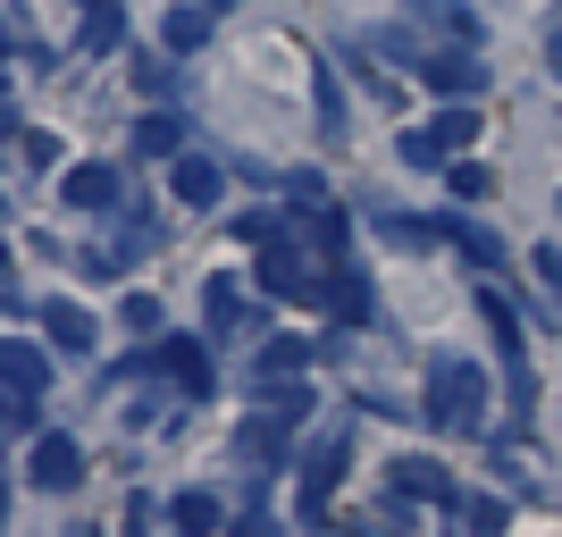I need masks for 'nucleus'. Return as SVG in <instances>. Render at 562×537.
Returning a JSON list of instances; mask_svg holds the SVG:
<instances>
[{
    "mask_svg": "<svg viewBox=\"0 0 562 537\" xmlns=\"http://www.w3.org/2000/svg\"><path fill=\"white\" fill-rule=\"evenodd\" d=\"M479 403H487V378L470 370V361H446V370H437V387H428V412L470 437V428H479Z\"/></svg>",
    "mask_w": 562,
    "mask_h": 537,
    "instance_id": "obj_1",
    "label": "nucleus"
},
{
    "mask_svg": "<svg viewBox=\"0 0 562 537\" xmlns=\"http://www.w3.org/2000/svg\"><path fill=\"white\" fill-rule=\"evenodd\" d=\"M160 370L177 378V395H186V403H211V387H218V378H211V353H202V336H168V345H160Z\"/></svg>",
    "mask_w": 562,
    "mask_h": 537,
    "instance_id": "obj_2",
    "label": "nucleus"
},
{
    "mask_svg": "<svg viewBox=\"0 0 562 537\" xmlns=\"http://www.w3.org/2000/svg\"><path fill=\"white\" fill-rule=\"evenodd\" d=\"M420 85H428V93H446V101H470V93H487V68H479L470 51H428Z\"/></svg>",
    "mask_w": 562,
    "mask_h": 537,
    "instance_id": "obj_3",
    "label": "nucleus"
},
{
    "mask_svg": "<svg viewBox=\"0 0 562 537\" xmlns=\"http://www.w3.org/2000/svg\"><path fill=\"white\" fill-rule=\"evenodd\" d=\"M59 202H68V211H101V219H110L117 211V168L110 160H76L68 177H59Z\"/></svg>",
    "mask_w": 562,
    "mask_h": 537,
    "instance_id": "obj_4",
    "label": "nucleus"
},
{
    "mask_svg": "<svg viewBox=\"0 0 562 537\" xmlns=\"http://www.w3.org/2000/svg\"><path fill=\"white\" fill-rule=\"evenodd\" d=\"M25 470H34V488L68 495L76 479H85V445H76V437H34V462H25Z\"/></svg>",
    "mask_w": 562,
    "mask_h": 537,
    "instance_id": "obj_5",
    "label": "nucleus"
},
{
    "mask_svg": "<svg viewBox=\"0 0 562 537\" xmlns=\"http://www.w3.org/2000/svg\"><path fill=\"white\" fill-rule=\"evenodd\" d=\"M319 311H328L336 327H370V278H361V269H328V278H319Z\"/></svg>",
    "mask_w": 562,
    "mask_h": 537,
    "instance_id": "obj_6",
    "label": "nucleus"
},
{
    "mask_svg": "<svg viewBox=\"0 0 562 537\" xmlns=\"http://www.w3.org/2000/svg\"><path fill=\"white\" fill-rule=\"evenodd\" d=\"M319 278H328V269H311L303 253H260V294H303V303H319Z\"/></svg>",
    "mask_w": 562,
    "mask_h": 537,
    "instance_id": "obj_7",
    "label": "nucleus"
},
{
    "mask_svg": "<svg viewBox=\"0 0 562 537\" xmlns=\"http://www.w3.org/2000/svg\"><path fill=\"white\" fill-rule=\"evenodd\" d=\"M285 428H294V421L260 403V421H244V428H235V454H244V462H260V470H278V462H285Z\"/></svg>",
    "mask_w": 562,
    "mask_h": 537,
    "instance_id": "obj_8",
    "label": "nucleus"
},
{
    "mask_svg": "<svg viewBox=\"0 0 562 537\" xmlns=\"http://www.w3.org/2000/svg\"><path fill=\"white\" fill-rule=\"evenodd\" d=\"M168 186H177V202H193V211H211L227 177H218V160H211V152H177V177H168Z\"/></svg>",
    "mask_w": 562,
    "mask_h": 537,
    "instance_id": "obj_9",
    "label": "nucleus"
},
{
    "mask_svg": "<svg viewBox=\"0 0 562 537\" xmlns=\"http://www.w3.org/2000/svg\"><path fill=\"white\" fill-rule=\"evenodd\" d=\"M386 470H395V488L420 495V504H462V495H453V479L428 462V454H403V462H386Z\"/></svg>",
    "mask_w": 562,
    "mask_h": 537,
    "instance_id": "obj_10",
    "label": "nucleus"
},
{
    "mask_svg": "<svg viewBox=\"0 0 562 537\" xmlns=\"http://www.w3.org/2000/svg\"><path fill=\"white\" fill-rule=\"evenodd\" d=\"M43 327H50V345H59V353H93V336H101L93 311L68 303V294H59V303H43Z\"/></svg>",
    "mask_w": 562,
    "mask_h": 537,
    "instance_id": "obj_11",
    "label": "nucleus"
},
{
    "mask_svg": "<svg viewBox=\"0 0 562 537\" xmlns=\"http://www.w3.org/2000/svg\"><path fill=\"white\" fill-rule=\"evenodd\" d=\"M303 361H311L303 336H269V345H260V361H252V378H260V387H285V378H303Z\"/></svg>",
    "mask_w": 562,
    "mask_h": 537,
    "instance_id": "obj_12",
    "label": "nucleus"
},
{
    "mask_svg": "<svg viewBox=\"0 0 562 537\" xmlns=\"http://www.w3.org/2000/svg\"><path fill=\"white\" fill-rule=\"evenodd\" d=\"M0 370H9V387H18V395H43V387H50V361L25 345V336H9V345H0Z\"/></svg>",
    "mask_w": 562,
    "mask_h": 537,
    "instance_id": "obj_13",
    "label": "nucleus"
},
{
    "mask_svg": "<svg viewBox=\"0 0 562 537\" xmlns=\"http://www.w3.org/2000/svg\"><path fill=\"white\" fill-rule=\"evenodd\" d=\"M168 521H177L186 537H211V529H218L227 513H218V495H211V488H186L177 504H168Z\"/></svg>",
    "mask_w": 562,
    "mask_h": 537,
    "instance_id": "obj_14",
    "label": "nucleus"
},
{
    "mask_svg": "<svg viewBox=\"0 0 562 537\" xmlns=\"http://www.w3.org/2000/svg\"><path fill=\"white\" fill-rule=\"evenodd\" d=\"M437 235H446V244H462L479 269H504V244H495L487 227H470V219H437Z\"/></svg>",
    "mask_w": 562,
    "mask_h": 537,
    "instance_id": "obj_15",
    "label": "nucleus"
},
{
    "mask_svg": "<svg viewBox=\"0 0 562 537\" xmlns=\"http://www.w3.org/2000/svg\"><path fill=\"white\" fill-rule=\"evenodd\" d=\"M126 43V9H117V0H93V9H85V51H117Z\"/></svg>",
    "mask_w": 562,
    "mask_h": 537,
    "instance_id": "obj_16",
    "label": "nucleus"
},
{
    "mask_svg": "<svg viewBox=\"0 0 562 537\" xmlns=\"http://www.w3.org/2000/svg\"><path fill=\"white\" fill-rule=\"evenodd\" d=\"M168 51H202V34H211V0H193V9H168Z\"/></svg>",
    "mask_w": 562,
    "mask_h": 537,
    "instance_id": "obj_17",
    "label": "nucleus"
},
{
    "mask_svg": "<svg viewBox=\"0 0 562 537\" xmlns=\"http://www.w3.org/2000/svg\"><path fill=\"white\" fill-rule=\"evenodd\" d=\"M177 143H186V126H177V118H160V110H151V118L135 126V152H143V160H168Z\"/></svg>",
    "mask_w": 562,
    "mask_h": 537,
    "instance_id": "obj_18",
    "label": "nucleus"
},
{
    "mask_svg": "<svg viewBox=\"0 0 562 537\" xmlns=\"http://www.w3.org/2000/svg\"><path fill=\"white\" fill-rule=\"evenodd\" d=\"M311 235H319V253H328V260H345V244H352V219L336 211V202H319V219H311Z\"/></svg>",
    "mask_w": 562,
    "mask_h": 537,
    "instance_id": "obj_19",
    "label": "nucleus"
},
{
    "mask_svg": "<svg viewBox=\"0 0 562 537\" xmlns=\"http://www.w3.org/2000/svg\"><path fill=\"white\" fill-rule=\"evenodd\" d=\"M403 160H412V168H437V160H453V152H446L437 126H412V135H403Z\"/></svg>",
    "mask_w": 562,
    "mask_h": 537,
    "instance_id": "obj_20",
    "label": "nucleus"
},
{
    "mask_svg": "<svg viewBox=\"0 0 562 537\" xmlns=\"http://www.w3.org/2000/svg\"><path fill=\"white\" fill-rule=\"evenodd\" d=\"M311 93H319V126H328V135H345V93H336L328 68H311Z\"/></svg>",
    "mask_w": 562,
    "mask_h": 537,
    "instance_id": "obj_21",
    "label": "nucleus"
},
{
    "mask_svg": "<svg viewBox=\"0 0 562 537\" xmlns=\"http://www.w3.org/2000/svg\"><path fill=\"white\" fill-rule=\"evenodd\" d=\"M18 160H25V168H59V135H43V126H18Z\"/></svg>",
    "mask_w": 562,
    "mask_h": 537,
    "instance_id": "obj_22",
    "label": "nucleus"
},
{
    "mask_svg": "<svg viewBox=\"0 0 562 537\" xmlns=\"http://www.w3.org/2000/svg\"><path fill=\"white\" fill-rule=\"evenodd\" d=\"M437 135H446V152H462V143L479 135V110H470V101H453V110H437Z\"/></svg>",
    "mask_w": 562,
    "mask_h": 537,
    "instance_id": "obj_23",
    "label": "nucleus"
},
{
    "mask_svg": "<svg viewBox=\"0 0 562 537\" xmlns=\"http://www.w3.org/2000/svg\"><path fill=\"white\" fill-rule=\"evenodd\" d=\"M504 513H513L504 495H470V504H462V521H470V529H504Z\"/></svg>",
    "mask_w": 562,
    "mask_h": 537,
    "instance_id": "obj_24",
    "label": "nucleus"
},
{
    "mask_svg": "<svg viewBox=\"0 0 562 537\" xmlns=\"http://www.w3.org/2000/svg\"><path fill=\"white\" fill-rule=\"evenodd\" d=\"M202 311H211V327L235 320V278H211V294H202Z\"/></svg>",
    "mask_w": 562,
    "mask_h": 537,
    "instance_id": "obj_25",
    "label": "nucleus"
},
{
    "mask_svg": "<svg viewBox=\"0 0 562 537\" xmlns=\"http://www.w3.org/2000/svg\"><path fill=\"white\" fill-rule=\"evenodd\" d=\"M34 403H43V395H18V387H9V412H0L9 437H34Z\"/></svg>",
    "mask_w": 562,
    "mask_h": 537,
    "instance_id": "obj_26",
    "label": "nucleus"
},
{
    "mask_svg": "<svg viewBox=\"0 0 562 537\" xmlns=\"http://www.w3.org/2000/svg\"><path fill=\"white\" fill-rule=\"evenodd\" d=\"M117 320H126V327H160V303H151V294H126V303H117Z\"/></svg>",
    "mask_w": 562,
    "mask_h": 537,
    "instance_id": "obj_27",
    "label": "nucleus"
},
{
    "mask_svg": "<svg viewBox=\"0 0 562 537\" xmlns=\"http://www.w3.org/2000/svg\"><path fill=\"white\" fill-rule=\"evenodd\" d=\"M453 193H462V202H479V193H487V168L462 160V168H453Z\"/></svg>",
    "mask_w": 562,
    "mask_h": 537,
    "instance_id": "obj_28",
    "label": "nucleus"
},
{
    "mask_svg": "<svg viewBox=\"0 0 562 537\" xmlns=\"http://www.w3.org/2000/svg\"><path fill=\"white\" fill-rule=\"evenodd\" d=\"M529 269H538V278H546V286H554V294H562V253H554V244H546V253L529 260Z\"/></svg>",
    "mask_w": 562,
    "mask_h": 537,
    "instance_id": "obj_29",
    "label": "nucleus"
},
{
    "mask_svg": "<svg viewBox=\"0 0 562 537\" xmlns=\"http://www.w3.org/2000/svg\"><path fill=\"white\" fill-rule=\"evenodd\" d=\"M554 76H562V43H554Z\"/></svg>",
    "mask_w": 562,
    "mask_h": 537,
    "instance_id": "obj_30",
    "label": "nucleus"
},
{
    "mask_svg": "<svg viewBox=\"0 0 562 537\" xmlns=\"http://www.w3.org/2000/svg\"><path fill=\"white\" fill-rule=\"evenodd\" d=\"M211 9H227V0H211Z\"/></svg>",
    "mask_w": 562,
    "mask_h": 537,
    "instance_id": "obj_31",
    "label": "nucleus"
}]
</instances>
